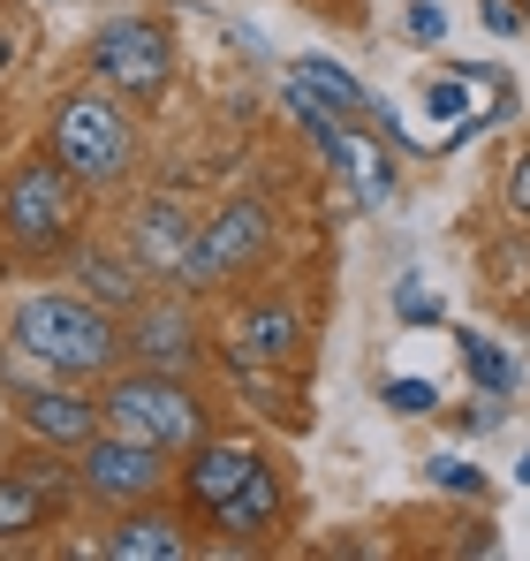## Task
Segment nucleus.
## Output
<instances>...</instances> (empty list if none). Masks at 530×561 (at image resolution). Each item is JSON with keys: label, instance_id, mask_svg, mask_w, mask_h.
<instances>
[{"label": "nucleus", "instance_id": "13", "mask_svg": "<svg viewBox=\"0 0 530 561\" xmlns=\"http://www.w3.org/2000/svg\"><path fill=\"white\" fill-rule=\"evenodd\" d=\"M69 274L84 288L91 304H106V311H137L145 304V266L137 259H114V251H99V243H69Z\"/></svg>", "mask_w": 530, "mask_h": 561}, {"label": "nucleus", "instance_id": "11", "mask_svg": "<svg viewBox=\"0 0 530 561\" xmlns=\"http://www.w3.org/2000/svg\"><path fill=\"white\" fill-rule=\"evenodd\" d=\"M189 236H197V220L182 213L175 197H145V213L129 220V259H137L152 280H175L182 251H189Z\"/></svg>", "mask_w": 530, "mask_h": 561}, {"label": "nucleus", "instance_id": "2", "mask_svg": "<svg viewBox=\"0 0 530 561\" xmlns=\"http://www.w3.org/2000/svg\"><path fill=\"white\" fill-rule=\"evenodd\" d=\"M46 152H54L84 190L129 183V168H137V122H129L122 92H106V84L61 92L54 122H46Z\"/></svg>", "mask_w": 530, "mask_h": 561}, {"label": "nucleus", "instance_id": "7", "mask_svg": "<svg viewBox=\"0 0 530 561\" xmlns=\"http://www.w3.org/2000/svg\"><path fill=\"white\" fill-rule=\"evenodd\" d=\"M91 77H99L106 92H122V99H160L168 77H175V46H168L160 23L114 15V23L91 38Z\"/></svg>", "mask_w": 530, "mask_h": 561}, {"label": "nucleus", "instance_id": "19", "mask_svg": "<svg viewBox=\"0 0 530 561\" xmlns=\"http://www.w3.org/2000/svg\"><path fill=\"white\" fill-rule=\"evenodd\" d=\"M433 485H447V493H470V501H477V493H485V478H477V463H462V456H433Z\"/></svg>", "mask_w": 530, "mask_h": 561}, {"label": "nucleus", "instance_id": "8", "mask_svg": "<svg viewBox=\"0 0 530 561\" xmlns=\"http://www.w3.org/2000/svg\"><path fill=\"white\" fill-rule=\"evenodd\" d=\"M15 417H23V433H38L46 448H84L91 433H106V410H99V394H91L84 379H46L31 373L23 379V357H15Z\"/></svg>", "mask_w": 530, "mask_h": 561}, {"label": "nucleus", "instance_id": "1", "mask_svg": "<svg viewBox=\"0 0 530 561\" xmlns=\"http://www.w3.org/2000/svg\"><path fill=\"white\" fill-rule=\"evenodd\" d=\"M8 342L31 373L46 379H106L129 350H122V311L91 304V296H23L15 319H8Z\"/></svg>", "mask_w": 530, "mask_h": 561}, {"label": "nucleus", "instance_id": "15", "mask_svg": "<svg viewBox=\"0 0 530 561\" xmlns=\"http://www.w3.org/2000/svg\"><path fill=\"white\" fill-rule=\"evenodd\" d=\"M243 357H265V365L296 357V311H288L280 296H258V304L243 311Z\"/></svg>", "mask_w": 530, "mask_h": 561}, {"label": "nucleus", "instance_id": "3", "mask_svg": "<svg viewBox=\"0 0 530 561\" xmlns=\"http://www.w3.org/2000/svg\"><path fill=\"white\" fill-rule=\"evenodd\" d=\"M77 175L46 152V160H23L8 183H0V236L15 259H69L77 228H84V197Z\"/></svg>", "mask_w": 530, "mask_h": 561}, {"label": "nucleus", "instance_id": "12", "mask_svg": "<svg viewBox=\"0 0 530 561\" xmlns=\"http://www.w3.org/2000/svg\"><path fill=\"white\" fill-rule=\"evenodd\" d=\"M99 554H114V561H182L189 554V531H182L175 516H160L152 501H137V508H122V524L99 539Z\"/></svg>", "mask_w": 530, "mask_h": 561}, {"label": "nucleus", "instance_id": "29", "mask_svg": "<svg viewBox=\"0 0 530 561\" xmlns=\"http://www.w3.org/2000/svg\"><path fill=\"white\" fill-rule=\"evenodd\" d=\"M516 478H523V485H530V456H523V463H516Z\"/></svg>", "mask_w": 530, "mask_h": 561}, {"label": "nucleus", "instance_id": "24", "mask_svg": "<svg viewBox=\"0 0 530 561\" xmlns=\"http://www.w3.org/2000/svg\"><path fill=\"white\" fill-rule=\"evenodd\" d=\"M410 38H447V8L417 0V8H410Z\"/></svg>", "mask_w": 530, "mask_h": 561}, {"label": "nucleus", "instance_id": "26", "mask_svg": "<svg viewBox=\"0 0 530 561\" xmlns=\"http://www.w3.org/2000/svg\"><path fill=\"white\" fill-rule=\"evenodd\" d=\"M462 425H470V433H485V425H500V410H493V394H485V402H470V410H462Z\"/></svg>", "mask_w": 530, "mask_h": 561}, {"label": "nucleus", "instance_id": "14", "mask_svg": "<svg viewBox=\"0 0 530 561\" xmlns=\"http://www.w3.org/2000/svg\"><path fill=\"white\" fill-rule=\"evenodd\" d=\"M212 524H220L228 539H243V547H251V539H265V531L280 524V470L258 456V470H251V478H243L220 508H212Z\"/></svg>", "mask_w": 530, "mask_h": 561}, {"label": "nucleus", "instance_id": "18", "mask_svg": "<svg viewBox=\"0 0 530 561\" xmlns=\"http://www.w3.org/2000/svg\"><path fill=\"white\" fill-rule=\"evenodd\" d=\"M462 365H470V379L500 402V394H516V357H500L485 334H462Z\"/></svg>", "mask_w": 530, "mask_h": 561}, {"label": "nucleus", "instance_id": "22", "mask_svg": "<svg viewBox=\"0 0 530 561\" xmlns=\"http://www.w3.org/2000/svg\"><path fill=\"white\" fill-rule=\"evenodd\" d=\"M23 478H31V485L46 493V508H54V501H61L69 485H77V470H61V463H23Z\"/></svg>", "mask_w": 530, "mask_h": 561}, {"label": "nucleus", "instance_id": "30", "mask_svg": "<svg viewBox=\"0 0 530 561\" xmlns=\"http://www.w3.org/2000/svg\"><path fill=\"white\" fill-rule=\"evenodd\" d=\"M523 23H530V0H523Z\"/></svg>", "mask_w": 530, "mask_h": 561}, {"label": "nucleus", "instance_id": "21", "mask_svg": "<svg viewBox=\"0 0 530 561\" xmlns=\"http://www.w3.org/2000/svg\"><path fill=\"white\" fill-rule=\"evenodd\" d=\"M477 23H485L493 38H516V31H530V23H523V0H477Z\"/></svg>", "mask_w": 530, "mask_h": 561}, {"label": "nucleus", "instance_id": "17", "mask_svg": "<svg viewBox=\"0 0 530 561\" xmlns=\"http://www.w3.org/2000/svg\"><path fill=\"white\" fill-rule=\"evenodd\" d=\"M46 524V493L31 485V478H15V470H0V547H15V539H31Z\"/></svg>", "mask_w": 530, "mask_h": 561}, {"label": "nucleus", "instance_id": "10", "mask_svg": "<svg viewBox=\"0 0 530 561\" xmlns=\"http://www.w3.org/2000/svg\"><path fill=\"white\" fill-rule=\"evenodd\" d=\"M251 470H258V448H251V440H212V433H205V440L189 448V463H182V493H189V508L212 516Z\"/></svg>", "mask_w": 530, "mask_h": 561}, {"label": "nucleus", "instance_id": "25", "mask_svg": "<svg viewBox=\"0 0 530 561\" xmlns=\"http://www.w3.org/2000/svg\"><path fill=\"white\" fill-rule=\"evenodd\" d=\"M508 205H516V213L530 220V152L516 160V168H508Z\"/></svg>", "mask_w": 530, "mask_h": 561}, {"label": "nucleus", "instance_id": "4", "mask_svg": "<svg viewBox=\"0 0 530 561\" xmlns=\"http://www.w3.org/2000/svg\"><path fill=\"white\" fill-rule=\"evenodd\" d=\"M99 410H106L114 433H137V440H152V448H168V456L205 440V402L182 387V373H152V365L122 373V365H114Z\"/></svg>", "mask_w": 530, "mask_h": 561}, {"label": "nucleus", "instance_id": "5", "mask_svg": "<svg viewBox=\"0 0 530 561\" xmlns=\"http://www.w3.org/2000/svg\"><path fill=\"white\" fill-rule=\"evenodd\" d=\"M265 243H273V213H265L258 197H235V205H220L212 220H197L175 280L182 288H220V280L243 274L251 259H265Z\"/></svg>", "mask_w": 530, "mask_h": 561}, {"label": "nucleus", "instance_id": "16", "mask_svg": "<svg viewBox=\"0 0 530 561\" xmlns=\"http://www.w3.org/2000/svg\"><path fill=\"white\" fill-rule=\"evenodd\" d=\"M296 77H303V84H311L319 99H334V114H364V122H387V106H371V92L356 84L342 61H326V54H303V61H296Z\"/></svg>", "mask_w": 530, "mask_h": 561}, {"label": "nucleus", "instance_id": "27", "mask_svg": "<svg viewBox=\"0 0 530 561\" xmlns=\"http://www.w3.org/2000/svg\"><path fill=\"white\" fill-rule=\"evenodd\" d=\"M433 114H462V84H433Z\"/></svg>", "mask_w": 530, "mask_h": 561}, {"label": "nucleus", "instance_id": "6", "mask_svg": "<svg viewBox=\"0 0 530 561\" xmlns=\"http://www.w3.org/2000/svg\"><path fill=\"white\" fill-rule=\"evenodd\" d=\"M77 485H84L91 501H106V508H137V501H152L168 485V448L106 425V433H91L84 448H77Z\"/></svg>", "mask_w": 530, "mask_h": 561}, {"label": "nucleus", "instance_id": "28", "mask_svg": "<svg viewBox=\"0 0 530 561\" xmlns=\"http://www.w3.org/2000/svg\"><path fill=\"white\" fill-rule=\"evenodd\" d=\"M8 61H15V38H8V31H0V69H8Z\"/></svg>", "mask_w": 530, "mask_h": 561}, {"label": "nucleus", "instance_id": "20", "mask_svg": "<svg viewBox=\"0 0 530 561\" xmlns=\"http://www.w3.org/2000/svg\"><path fill=\"white\" fill-rule=\"evenodd\" d=\"M433 402H440V394H433L425 379H387V410H394V417H425Z\"/></svg>", "mask_w": 530, "mask_h": 561}, {"label": "nucleus", "instance_id": "9", "mask_svg": "<svg viewBox=\"0 0 530 561\" xmlns=\"http://www.w3.org/2000/svg\"><path fill=\"white\" fill-rule=\"evenodd\" d=\"M122 350L137 365H152V373H189L205 357V334H197V319L182 304H137L122 319Z\"/></svg>", "mask_w": 530, "mask_h": 561}, {"label": "nucleus", "instance_id": "23", "mask_svg": "<svg viewBox=\"0 0 530 561\" xmlns=\"http://www.w3.org/2000/svg\"><path fill=\"white\" fill-rule=\"evenodd\" d=\"M394 304H402V319H410V327H433V319H440V304H433L417 280H402V296H394Z\"/></svg>", "mask_w": 530, "mask_h": 561}]
</instances>
